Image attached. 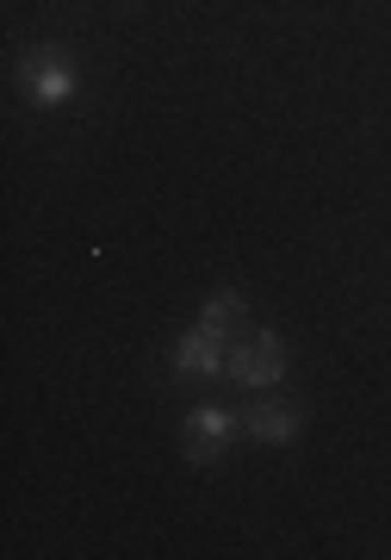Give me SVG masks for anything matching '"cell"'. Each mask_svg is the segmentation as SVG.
Listing matches in <instances>:
<instances>
[{
  "label": "cell",
  "instance_id": "1",
  "mask_svg": "<svg viewBox=\"0 0 391 560\" xmlns=\"http://www.w3.org/2000/svg\"><path fill=\"white\" fill-rule=\"evenodd\" d=\"M230 381L242 393H268V386L286 381V342L274 330H249V337H236L230 349Z\"/></svg>",
  "mask_w": 391,
  "mask_h": 560
},
{
  "label": "cell",
  "instance_id": "2",
  "mask_svg": "<svg viewBox=\"0 0 391 560\" xmlns=\"http://www.w3.org/2000/svg\"><path fill=\"white\" fill-rule=\"evenodd\" d=\"M230 349H236V330H217V324L199 318L175 342V368L180 374H230Z\"/></svg>",
  "mask_w": 391,
  "mask_h": 560
},
{
  "label": "cell",
  "instance_id": "3",
  "mask_svg": "<svg viewBox=\"0 0 391 560\" xmlns=\"http://www.w3.org/2000/svg\"><path fill=\"white\" fill-rule=\"evenodd\" d=\"M236 442V418L224 411V405H193L187 411V460H217L224 448Z\"/></svg>",
  "mask_w": 391,
  "mask_h": 560
},
{
  "label": "cell",
  "instance_id": "4",
  "mask_svg": "<svg viewBox=\"0 0 391 560\" xmlns=\"http://www.w3.org/2000/svg\"><path fill=\"white\" fill-rule=\"evenodd\" d=\"M25 88H32L38 106H62L75 94V69H69L57 50H32V57H25Z\"/></svg>",
  "mask_w": 391,
  "mask_h": 560
},
{
  "label": "cell",
  "instance_id": "5",
  "mask_svg": "<svg viewBox=\"0 0 391 560\" xmlns=\"http://www.w3.org/2000/svg\"><path fill=\"white\" fill-rule=\"evenodd\" d=\"M242 430H249L254 442H274V448H280V442L298 436V411H293V405H274V399L249 405V411H242Z\"/></svg>",
  "mask_w": 391,
  "mask_h": 560
}]
</instances>
